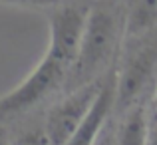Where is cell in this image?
Here are the masks:
<instances>
[{
    "label": "cell",
    "mask_w": 157,
    "mask_h": 145,
    "mask_svg": "<svg viewBox=\"0 0 157 145\" xmlns=\"http://www.w3.org/2000/svg\"><path fill=\"white\" fill-rule=\"evenodd\" d=\"M86 14L88 12L78 6L58 8L52 14L48 50L22 84L0 96V121L26 113L54 92L66 88L80 46Z\"/></svg>",
    "instance_id": "1"
},
{
    "label": "cell",
    "mask_w": 157,
    "mask_h": 145,
    "mask_svg": "<svg viewBox=\"0 0 157 145\" xmlns=\"http://www.w3.org/2000/svg\"><path fill=\"white\" fill-rule=\"evenodd\" d=\"M121 20L111 8L96 6L86 14L84 30L74 66L70 70L66 90H76L96 82L115 54L121 36Z\"/></svg>",
    "instance_id": "2"
},
{
    "label": "cell",
    "mask_w": 157,
    "mask_h": 145,
    "mask_svg": "<svg viewBox=\"0 0 157 145\" xmlns=\"http://www.w3.org/2000/svg\"><path fill=\"white\" fill-rule=\"evenodd\" d=\"M157 76V42L135 48L117 72L113 86V107L125 111L139 105L145 93L151 90Z\"/></svg>",
    "instance_id": "3"
},
{
    "label": "cell",
    "mask_w": 157,
    "mask_h": 145,
    "mask_svg": "<svg viewBox=\"0 0 157 145\" xmlns=\"http://www.w3.org/2000/svg\"><path fill=\"white\" fill-rule=\"evenodd\" d=\"M104 82L105 80H96L76 90H70L64 99L56 101L48 109L44 129L50 139V145H64L74 135V131L82 125L94 101L100 96Z\"/></svg>",
    "instance_id": "4"
},
{
    "label": "cell",
    "mask_w": 157,
    "mask_h": 145,
    "mask_svg": "<svg viewBox=\"0 0 157 145\" xmlns=\"http://www.w3.org/2000/svg\"><path fill=\"white\" fill-rule=\"evenodd\" d=\"M111 107H113V84L109 80H105L104 88H101L98 99L94 101L90 113L86 115L82 125L74 131V135L64 145H94L101 131V127L105 125Z\"/></svg>",
    "instance_id": "5"
},
{
    "label": "cell",
    "mask_w": 157,
    "mask_h": 145,
    "mask_svg": "<svg viewBox=\"0 0 157 145\" xmlns=\"http://www.w3.org/2000/svg\"><path fill=\"white\" fill-rule=\"evenodd\" d=\"M149 121L143 103L125 109L123 121L117 129V145H147Z\"/></svg>",
    "instance_id": "6"
},
{
    "label": "cell",
    "mask_w": 157,
    "mask_h": 145,
    "mask_svg": "<svg viewBox=\"0 0 157 145\" xmlns=\"http://www.w3.org/2000/svg\"><path fill=\"white\" fill-rule=\"evenodd\" d=\"M157 22V0H133L127 16V32L139 34Z\"/></svg>",
    "instance_id": "7"
},
{
    "label": "cell",
    "mask_w": 157,
    "mask_h": 145,
    "mask_svg": "<svg viewBox=\"0 0 157 145\" xmlns=\"http://www.w3.org/2000/svg\"><path fill=\"white\" fill-rule=\"evenodd\" d=\"M10 145H50V139L44 127H30V129H24L20 135H16Z\"/></svg>",
    "instance_id": "8"
},
{
    "label": "cell",
    "mask_w": 157,
    "mask_h": 145,
    "mask_svg": "<svg viewBox=\"0 0 157 145\" xmlns=\"http://www.w3.org/2000/svg\"><path fill=\"white\" fill-rule=\"evenodd\" d=\"M94 145H117V131H113V125L109 121H105V125L101 127Z\"/></svg>",
    "instance_id": "9"
},
{
    "label": "cell",
    "mask_w": 157,
    "mask_h": 145,
    "mask_svg": "<svg viewBox=\"0 0 157 145\" xmlns=\"http://www.w3.org/2000/svg\"><path fill=\"white\" fill-rule=\"evenodd\" d=\"M2 4H16V6H32V8H44V6H54L58 0H0Z\"/></svg>",
    "instance_id": "10"
},
{
    "label": "cell",
    "mask_w": 157,
    "mask_h": 145,
    "mask_svg": "<svg viewBox=\"0 0 157 145\" xmlns=\"http://www.w3.org/2000/svg\"><path fill=\"white\" fill-rule=\"evenodd\" d=\"M147 145H157V117L149 123V131H147Z\"/></svg>",
    "instance_id": "11"
},
{
    "label": "cell",
    "mask_w": 157,
    "mask_h": 145,
    "mask_svg": "<svg viewBox=\"0 0 157 145\" xmlns=\"http://www.w3.org/2000/svg\"><path fill=\"white\" fill-rule=\"evenodd\" d=\"M0 145H10V141L6 139V131L0 127Z\"/></svg>",
    "instance_id": "12"
}]
</instances>
